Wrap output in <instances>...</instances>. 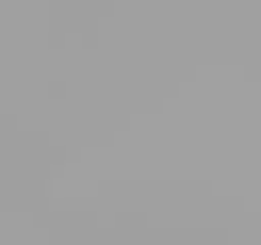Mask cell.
I'll return each instance as SVG.
<instances>
[]
</instances>
